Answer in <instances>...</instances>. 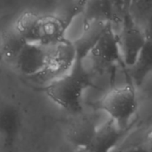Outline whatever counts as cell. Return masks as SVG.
I'll return each mask as SVG.
<instances>
[{"label": "cell", "instance_id": "18", "mask_svg": "<svg viewBox=\"0 0 152 152\" xmlns=\"http://www.w3.org/2000/svg\"><path fill=\"white\" fill-rule=\"evenodd\" d=\"M142 142L145 144V146L148 148V149L150 152H152V128L147 132V133L145 134V138H144Z\"/></svg>", "mask_w": 152, "mask_h": 152}, {"label": "cell", "instance_id": "9", "mask_svg": "<svg viewBox=\"0 0 152 152\" xmlns=\"http://www.w3.org/2000/svg\"><path fill=\"white\" fill-rule=\"evenodd\" d=\"M82 15L83 25L92 23H106L120 24L121 17L107 0H83Z\"/></svg>", "mask_w": 152, "mask_h": 152}, {"label": "cell", "instance_id": "3", "mask_svg": "<svg viewBox=\"0 0 152 152\" xmlns=\"http://www.w3.org/2000/svg\"><path fill=\"white\" fill-rule=\"evenodd\" d=\"M76 57L77 52L74 43L68 39L50 46L47 65L35 79L48 84L62 77L72 68Z\"/></svg>", "mask_w": 152, "mask_h": 152}, {"label": "cell", "instance_id": "10", "mask_svg": "<svg viewBox=\"0 0 152 152\" xmlns=\"http://www.w3.org/2000/svg\"><path fill=\"white\" fill-rule=\"evenodd\" d=\"M98 127L96 120L91 116L76 115V117L69 124L67 139L75 148L84 151L92 140Z\"/></svg>", "mask_w": 152, "mask_h": 152}, {"label": "cell", "instance_id": "14", "mask_svg": "<svg viewBox=\"0 0 152 152\" xmlns=\"http://www.w3.org/2000/svg\"><path fill=\"white\" fill-rule=\"evenodd\" d=\"M127 14L145 33L152 31V0H132Z\"/></svg>", "mask_w": 152, "mask_h": 152}, {"label": "cell", "instance_id": "13", "mask_svg": "<svg viewBox=\"0 0 152 152\" xmlns=\"http://www.w3.org/2000/svg\"><path fill=\"white\" fill-rule=\"evenodd\" d=\"M26 44L27 42L15 31L13 27L5 30L0 37V49H1L4 61L14 64Z\"/></svg>", "mask_w": 152, "mask_h": 152}, {"label": "cell", "instance_id": "4", "mask_svg": "<svg viewBox=\"0 0 152 152\" xmlns=\"http://www.w3.org/2000/svg\"><path fill=\"white\" fill-rule=\"evenodd\" d=\"M87 58L90 59L93 69L98 71H107L119 64L124 65L117 31H115L113 24H108L106 27Z\"/></svg>", "mask_w": 152, "mask_h": 152}, {"label": "cell", "instance_id": "8", "mask_svg": "<svg viewBox=\"0 0 152 152\" xmlns=\"http://www.w3.org/2000/svg\"><path fill=\"white\" fill-rule=\"evenodd\" d=\"M128 128L119 127L114 121L107 119L100 126L92 138L90 145L83 152H114Z\"/></svg>", "mask_w": 152, "mask_h": 152}, {"label": "cell", "instance_id": "15", "mask_svg": "<svg viewBox=\"0 0 152 152\" xmlns=\"http://www.w3.org/2000/svg\"><path fill=\"white\" fill-rule=\"evenodd\" d=\"M107 1L113 6L121 17H124L127 14L128 0H107Z\"/></svg>", "mask_w": 152, "mask_h": 152}, {"label": "cell", "instance_id": "2", "mask_svg": "<svg viewBox=\"0 0 152 152\" xmlns=\"http://www.w3.org/2000/svg\"><path fill=\"white\" fill-rule=\"evenodd\" d=\"M100 106L108 119L121 128H128L139 107L136 87L130 83L110 89L103 96Z\"/></svg>", "mask_w": 152, "mask_h": 152}, {"label": "cell", "instance_id": "7", "mask_svg": "<svg viewBox=\"0 0 152 152\" xmlns=\"http://www.w3.org/2000/svg\"><path fill=\"white\" fill-rule=\"evenodd\" d=\"M23 115L15 104L0 103V141L6 148H13L19 138Z\"/></svg>", "mask_w": 152, "mask_h": 152}, {"label": "cell", "instance_id": "17", "mask_svg": "<svg viewBox=\"0 0 152 152\" xmlns=\"http://www.w3.org/2000/svg\"><path fill=\"white\" fill-rule=\"evenodd\" d=\"M142 91L149 97L152 98V73L148 76L140 87Z\"/></svg>", "mask_w": 152, "mask_h": 152}, {"label": "cell", "instance_id": "19", "mask_svg": "<svg viewBox=\"0 0 152 152\" xmlns=\"http://www.w3.org/2000/svg\"><path fill=\"white\" fill-rule=\"evenodd\" d=\"M4 61V58H3V55H2V52H1V49H0V64Z\"/></svg>", "mask_w": 152, "mask_h": 152}, {"label": "cell", "instance_id": "1", "mask_svg": "<svg viewBox=\"0 0 152 152\" xmlns=\"http://www.w3.org/2000/svg\"><path fill=\"white\" fill-rule=\"evenodd\" d=\"M85 60L77 56L72 68L66 74L46 84L44 88L50 100L73 115L82 114L84 93L94 86L92 75L84 64Z\"/></svg>", "mask_w": 152, "mask_h": 152}, {"label": "cell", "instance_id": "11", "mask_svg": "<svg viewBox=\"0 0 152 152\" xmlns=\"http://www.w3.org/2000/svg\"><path fill=\"white\" fill-rule=\"evenodd\" d=\"M128 70L131 83L140 88L146 79L152 73V31L146 33L144 46L135 64Z\"/></svg>", "mask_w": 152, "mask_h": 152}, {"label": "cell", "instance_id": "5", "mask_svg": "<svg viewBox=\"0 0 152 152\" xmlns=\"http://www.w3.org/2000/svg\"><path fill=\"white\" fill-rule=\"evenodd\" d=\"M119 26L120 29L117 32V36L123 63L124 67L129 69L135 64L144 46L146 33L133 21L129 14L124 16Z\"/></svg>", "mask_w": 152, "mask_h": 152}, {"label": "cell", "instance_id": "6", "mask_svg": "<svg viewBox=\"0 0 152 152\" xmlns=\"http://www.w3.org/2000/svg\"><path fill=\"white\" fill-rule=\"evenodd\" d=\"M49 54V47L27 43L14 63L15 68L22 74L35 78L45 69Z\"/></svg>", "mask_w": 152, "mask_h": 152}, {"label": "cell", "instance_id": "12", "mask_svg": "<svg viewBox=\"0 0 152 152\" xmlns=\"http://www.w3.org/2000/svg\"><path fill=\"white\" fill-rule=\"evenodd\" d=\"M40 20L41 15L31 11H25L17 17L13 28L27 43L39 44Z\"/></svg>", "mask_w": 152, "mask_h": 152}, {"label": "cell", "instance_id": "16", "mask_svg": "<svg viewBox=\"0 0 152 152\" xmlns=\"http://www.w3.org/2000/svg\"><path fill=\"white\" fill-rule=\"evenodd\" d=\"M119 152H150L148 148L145 146V144L142 142L140 144H136V145H132L130 147L124 148Z\"/></svg>", "mask_w": 152, "mask_h": 152}]
</instances>
